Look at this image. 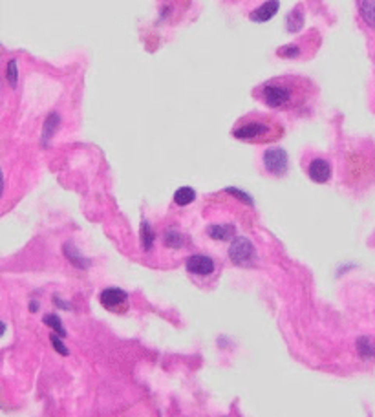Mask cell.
<instances>
[{"label": "cell", "instance_id": "obj_1", "mask_svg": "<svg viewBox=\"0 0 375 417\" xmlns=\"http://www.w3.org/2000/svg\"><path fill=\"white\" fill-rule=\"evenodd\" d=\"M319 95L317 84L302 75H280L253 88V97L280 112H299L309 107Z\"/></svg>", "mask_w": 375, "mask_h": 417}, {"label": "cell", "instance_id": "obj_2", "mask_svg": "<svg viewBox=\"0 0 375 417\" xmlns=\"http://www.w3.org/2000/svg\"><path fill=\"white\" fill-rule=\"evenodd\" d=\"M285 134L284 123L271 114H245L233 125L231 136L253 145H269L280 141Z\"/></svg>", "mask_w": 375, "mask_h": 417}, {"label": "cell", "instance_id": "obj_3", "mask_svg": "<svg viewBox=\"0 0 375 417\" xmlns=\"http://www.w3.org/2000/svg\"><path fill=\"white\" fill-rule=\"evenodd\" d=\"M320 44H322V35L317 30H309L308 33H304L297 40H293L289 44L280 46L277 50V55L282 57V59L306 61V59H311L319 52Z\"/></svg>", "mask_w": 375, "mask_h": 417}, {"label": "cell", "instance_id": "obj_4", "mask_svg": "<svg viewBox=\"0 0 375 417\" xmlns=\"http://www.w3.org/2000/svg\"><path fill=\"white\" fill-rule=\"evenodd\" d=\"M229 258L233 260V264L240 267H249L255 264L256 260V249L253 242L244 238V236H238L234 238L231 245H229Z\"/></svg>", "mask_w": 375, "mask_h": 417}, {"label": "cell", "instance_id": "obj_5", "mask_svg": "<svg viewBox=\"0 0 375 417\" xmlns=\"http://www.w3.org/2000/svg\"><path fill=\"white\" fill-rule=\"evenodd\" d=\"M263 167L273 176H284L287 172V154L282 148H269L263 154Z\"/></svg>", "mask_w": 375, "mask_h": 417}, {"label": "cell", "instance_id": "obj_6", "mask_svg": "<svg viewBox=\"0 0 375 417\" xmlns=\"http://www.w3.org/2000/svg\"><path fill=\"white\" fill-rule=\"evenodd\" d=\"M214 260L205 254H192L187 258V271L196 276H209L214 273Z\"/></svg>", "mask_w": 375, "mask_h": 417}, {"label": "cell", "instance_id": "obj_7", "mask_svg": "<svg viewBox=\"0 0 375 417\" xmlns=\"http://www.w3.org/2000/svg\"><path fill=\"white\" fill-rule=\"evenodd\" d=\"M99 300L101 304L105 306L106 309H112V311H119L123 309L128 302V295L123 291V289L117 288H108L105 289L101 295H99Z\"/></svg>", "mask_w": 375, "mask_h": 417}, {"label": "cell", "instance_id": "obj_8", "mask_svg": "<svg viewBox=\"0 0 375 417\" xmlns=\"http://www.w3.org/2000/svg\"><path fill=\"white\" fill-rule=\"evenodd\" d=\"M308 176L315 183H326L331 178V165L322 158H317L309 163Z\"/></svg>", "mask_w": 375, "mask_h": 417}, {"label": "cell", "instance_id": "obj_9", "mask_svg": "<svg viewBox=\"0 0 375 417\" xmlns=\"http://www.w3.org/2000/svg\"><path fill=\"white\" fill-rule=\"evenodd\" d=\"M278 8H280V4L275 2V0L265 2V4H260L258 8L253 9V11L249 13V18H251L253 22H265V20H269L271 17H275Z\"/></svg>", "mask_w": 375, "mask_h": 417}, {"label": "cell", "instance_id": "obj_10", "mask_svg": "<svg viewBox=\"0 0 375 417\" xmlns=\"http://www.w3.org/2000/svg\"><path fill=\"white\" fill-rule=\"evenodd\" d=\"M207 235L212 238V240H220V242H225V240H234V225L231 223H216V225H209L207 227Z\"/></svg>", "mask_w": 375, "mask_h": 417}, {"label": "cell", "instance_id": "obj_11", "mask_svg": "<svg viewBox=\"0 0 375 417\" xmlns=\"http://www.w3.org/2000/svg\"><path fill=\"white\" fill-rule=\"evenodd\" d=\"M285 24H287V31H289V33H297V31L304 26V11H302V6H300V4L295 9H291V13L287 15Z\"/></svg>", "mask_w": 375, "mask_h": 417}, {"label": "cell", "instance_id": "obj_12", "mask_svg": "<svg viewBox=\"0 0 375 417\" xmlns=\"http://www.w3.org/2000/svg\"><path fill=\"white\" fill-rule=\"evenodd\" d=\"M196 199V192L194 189H190V187H181L174 192V201L180 205V207H185V205L192 203Z\"/></svg>", "mask_w": 375, "mask_h": 417}, {"label": "cell", "instance_id": "obj_13", "mask_svg": "<svg viewBox=\"0 0 375 417\" xmlns=\"http://www.w3.org/2000/svg\"><path fill=\"white\" fill-rule=\"evenodd\" d=\"M359 11L362 18L366 20L370 26H375V2L368 0V2H359Z\"/></svg>", "mask_w": 375, "mask_h": 417}, {"label": "cell", "instance_id": "obj_14", "mask_svg": "<svg viewBox=\"0 0 375 417\" xmlns=\"http://www.w3.org/2000/svg\"><path fill=\"white\" fill-rule=\"evenodd\" d=\"M163 236H165V243L169 247H181V243L185 240L178 229H167Z\"/></svg>", "mask_w": 375, "mask_h": 417}, {"label": "cell", "instance_id": "obj_15", "mask_svg": "<svg viewBox=\"0 0 375 417\" xmlns=\"http://www.w3.org/2000/svg\"><path fill=\"white\" fill-rule=\"evenodd\" d=\"M141 243H143V249L149 251L154 243V233L150 231L149 223H143L141 225Z\"/></svg>", "mask_w": 375, "mask_h": 417}, {"label": "cell", "instance_id": "obj_16", "mask_svg": "<svg viewBox=\"0 0 375 417\" xmlns=\"http://www.w3.org/2000/svg\"><path fill=\"white\" fill-rule=\"evenodd\" d=\"M44 324H46V326L53 327L55 331H59L60 337H64V335H66L64 327H62V322H60L59 317H55V315H46V317H44Z\"/></svg>", "mask_w": 375, "mask_h": 417}, {"label": "cell", "instance_id": "obj_17", "mask_svg": "<svg viewBox=\"0 0 375 417\" xmlns=\"http://www.w3.org/2000/svg\"><path fill=\"white\" fill-rule=\"evenodd\" d=\"M357 346H359V351H360V355L362 357L375 355V349L370 346V341H368V339H360V341L357 342Z\"/></svg>", "mask_w": 375, "mask_h": 417}, {"label": "cell", "instance_id": "obj_18", "mask_svg": "<svg viewBox=\"0 0 375 417\" xmlns=\"http://www.w3.org/2000/svg\"><path fill=\"white\" fill-rule=\"evenodd\" d=\"M8 81H9V84L15 88V84H17V62L15 61L8 62Z\"/></svg>", "mask_w": 375, "mask_h": 417}, {"label": "cell", "instance_id": "obj_19", "mask_svg": "<svg viewBox=\"0 0 375 417\" xmlns=\"http://www.w3.org/2000/svg\"><path fill=\"white\" fill-rule=\"evenodd\" d=\"M52 342H53V348L57 349L59 353H62V355H68L66 346L62 344V341H60V339H59V337H57V335H52Z\"/></svg>", "mask_w": 375, "mask_h": 417}]
</instances>
